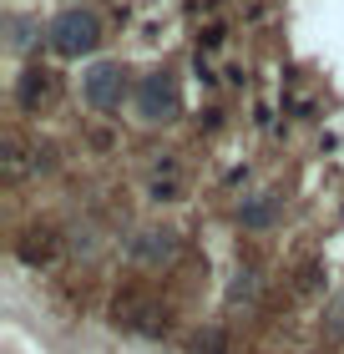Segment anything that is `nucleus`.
Listing matches in <instances>:
<instances>
[{"mask_svg":"<svg viewBox=\"0 0 344 354\" xmlns=\"http://www.w3.org/2000/svg\"><path fill=\"white\" fill-rule=\"evenodd\" d=\"M122 91H127V82H122L117 66H96L87 76V102L91 106H122Z\"/></svg>","mask_w":344,"mask_h":354,"instance_id":"nucleus-2","label":"nucleus"},{"mask_svg":"<svg viewBox=\"0 0 344 354\" xmlns=\"http://www.w3.org/2000/svg\"><path fill=\"white\" fill-rule=\"evenodd\" d=\"M172 106H177V82H172L168 71L147 76V86H142V111H147V117H168Z\"/></svg>","mask_w":344,"mask_h":354,"instance_id":"nucleus-3","label":"nucleus"},{"mask_svg":"<svg viewBox=\"0 0 344 354\" xmlns=\"http://www.w3.org/2000/svg\"><path fill=\"white\" fill-rule=\"evenodd\" d=\"M51 41H56L61 56H81V51H91V46L102 41V26H96L91 10H61L51 21Z\"/></svg>","mask_w":344,"mask_h":354,"instance_id":"nucleus-1","label":"nucleus"}]
</instances>
